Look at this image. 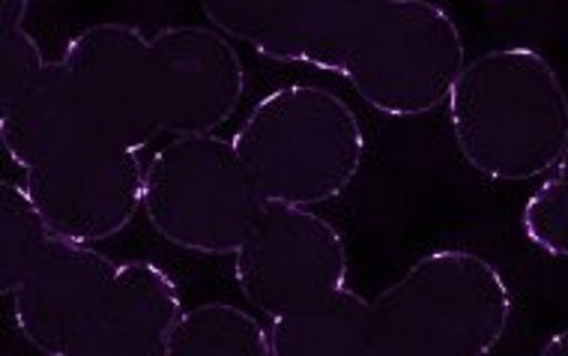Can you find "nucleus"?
Segmentation results:
<instances>
[{"instance_id": "obj_1", "label": "nucleus", "mask_w": 568, "mask_h": 356, "mask_svg": "<svg viewBox=\"0 0 568 356\" xmlns=\"http://www.w3.org/2000/svg\"><path fill=\"white\" fill-rule=\"evenodd\" d=\"M210 24L282 63L335 72L372 109L419 118L449 102L467 49L432 0H197Z\"/></svg>"}, {"instance_id": "obj_2", "label": "nucleus", "mask_w": 568, "mask_h": 356, "mask_svg": "<svg viewBox=\"0 0 568 356\" xmlns=\"http://www.w3.org/2000/svg\"><path fill=\"white\" fill-rule=\"evenodd\" d=\"M7 297L21 336L49 356H168L183 315L174 278L153 261H114L54 231Z\"/></svg>"}, {"instance_id": "obj_3", "label": "nucleus", "mask_w": 568, "mask_h": 356, "mask_svg": "<svg viewBox=\"0 0 568 356\" xmlns=\"http://www.w3.org/2000/svg\"><path fill=\"white\" fill-rule=\"evenodd\" d=\"M449 123L458 153L481 177H541L568 148V90L536 49L485 51L452 88Z\"/></svg>"}, {"instance_id": "obj_4", "label": "nucleus", "mask_w": 568, "mask_h": 356, "mask_svg": "<svg viewBox=\"0 0 568 356\" xmlns=\"http://www.w3.org/2000/svg\"><path fill=\"white\" fill-rule=\"evenodd\" d=\"M511 321V291L488 257L440 248L372 299L368 356H485Z\"/></svg>"}, {"instance_id": "obj_5", "label": "nucleus", "mask_w": 568, "mask_h": 356, "mask_svg": "<svg viewBox=\"0 0 568 356\" xmlns=\"http://www.w3.org/2000/svg\"><path fill=\"white\" fill-rule=\"evenodd\" d=\"M234 148L261 201L314 207L344 195L356 180L365 135L338 93L287 84L248 111Z\"/></svg>"}, {"instance_id": "obj_6", "label": "nucleus", "mask_w": 568, "mask_h": 356, "mask_svg": "<svg viewBox=\"0 0 568 356\" xmlns=\"http://www.w3.org/2000/svg\"><path fill=\"white\" fill-rule=\"evenodd\" d=\"M261 204L234 141L213 132L174 135L150 156L144 213L171 246L201 255H236Z\"/></svg>"}, {"instance_id": "obj_7", "label": "nucleus", "mask_w": 568, "mask_h": 356, "mask_svg": "<svg viewBox=\"0 0 568 356\" xmlns=\"http://www.w3.org/2000/svg\"><path fill=\"white\" fill-rule=\"evenodd\" d=\"M236 285L266 321L303 315L347 285V246L308 207L264 201L234 255Z\"/></svg>"}, {"instance_id": "obj_8", "label": "nucleus", "mask_w": 568, "mask_h": 356, "mask_svg": "<svg viewBox=\"0 0 568 356\" xmlns=\"http://www.w3.org/2000/svg\"><path fill=\"white\" fill-rule=\"evenodd\" d=\"M148 165V150L69 141L21 171L24 189L58 237L99 243L144 210Z\"/></svg>"}, {"instance_id": "obj_9", "label": "nucleus", "mask_w": 568, "mask_h": 356, "mask_svg": "<svg viewBox=\"0 0 568 356\" xmlns=\"http://www.w3.org/2000/svg\"><path fill=\"white\" fill-rule=\"evenodd\" d=\"M150 67L165 135L216 132L234 118L245 93L243 60L216 28H162L150 37Z\"/></svg>"}, {"instance_id": "obj_10", "label": "nucleus", "mask_w": 568, "mask_h": 356, "mask_svg": "<svg viewBox=\"0 0 568 356\" xmlns=\"http://www.w3.org/2000/svg\"><path fill=\"white\" fill-rule=\"evenodd\" d=\"M273 356H368L372 299L344 285L303 315L270 321Z\"/></svg>"}, {"instance_id": "obj_11", "label": "nucleus", "mask_w": 568, "mask_h": 356, "mask_svg": "<svg viewBox=\"0 0 568 356\" xmlns=\"http://www.w3.org/2000/svg\"><path fill=\"white\" fill-rule=\"evenodd\" d=\"M168 356H273L270 329L231 303L186 308L171 329Z\"/></svg>"}, {"instance_id": "obj_12", "label": "nucleus", "mask_w": 568, "mask_h": 356, "mask_svg": "<svg viewBox=\"0 0 568 356\" xmlns=\"http://www.w3.org/2000/svg\"><path fill=\"white\" fill-rule=\"evenodd\" d=\"M524 234L545 255L568 257V148L524 207Z\"/></svg>"}, {"instance_id": "obj_13", "label": "nucleus", "mask_w": 568, "mask_h": 356, "mask_svg": "<svg viewBox=\"0 0 568 356\" xmlns=\"http://www.w3.org/2000/svg\"><path fill=\"white\" fill-rule=\"evenodd\" d=\"M33 0H0V24H19Z\"/></svg>"}, {"instance_id": "obj_14", "label": "nucleus", "mask_w": 568, "mask_h": 356, "mask_svg": "<svg viewBox=\"0 0 568 356\" xmlns=\"http://www.w3.org/2000/svg\"><path fill=\"white\" fill-rule=\"evenodd\" d=\"M541 354L545 356H568V329L557 333V336H550L548 345H541Z\"/></svg>"}]
</instances>
